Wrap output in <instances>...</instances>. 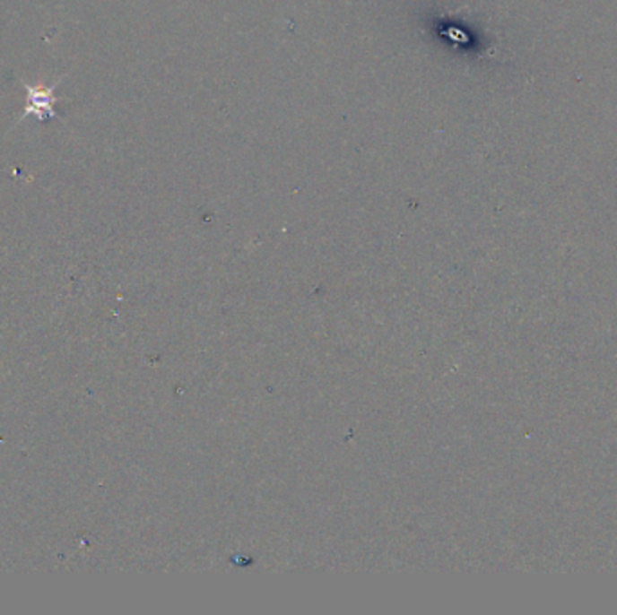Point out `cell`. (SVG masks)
I'll return each mask as SVG.
<instances>
[{"label": "cell", "instance_id": "cell-1", "mask_svg": "<svg viewBox=\"0 0 617 615\" xmlns=\"http://www.w3.org/2000/svg\"><path fill=\"white\" fill-rule=\"evenodd\" d=\"M28 94H30V107L26 108L24 116L37 114L39 119L46 116L48 117L55 116V91L53 89L28 87Z\"/></svg>", "mask_w": 617, "mask_h": 615}]
</instances>
